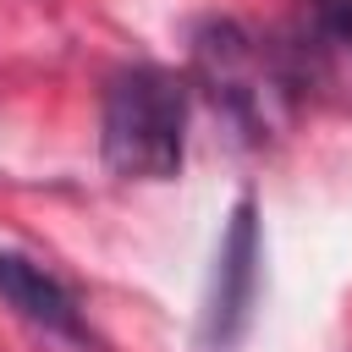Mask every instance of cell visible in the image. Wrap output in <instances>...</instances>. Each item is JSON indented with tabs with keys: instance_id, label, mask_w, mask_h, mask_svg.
<instances>
[{
	"instance_id": "cell-3",
	"label": "cell",
	"mask_w": 352,
	"mask_h": 352,
	"mask_svg": "<svg viewBox=\"0 0 352 352\" xmlns=\"http://www.w3.org/2000/svg\"><path fill=\"white\" fill-rule=\"evenodd\" d=\"M214 297H209V336L220 346H231L248 324V308H253V286H258V226H253V204L242 198L231 209V226H226V242H220V258H214Z\"/></svg>"
},
{
	"instance_id": "cell-4",
	"label": "cell",
	"mask_w": 352,
	"mask_h": 352,
	"mask_svg": "<svg viewBox=\"0 0 352 352\" xmlns=\"http://www.w3.org/2000/svg\"><path fill=\"white\" fill-rule=\"evenodd\" d=\"M0 302H6L11 314H22L28 324L50 330V336L88 341L82 314H77V297H72L44 264H33L28 253H6V248H0Z\"/></svg>"
},
{
	"instance_id": "cell-1",
	"label": "cell",
	"mask_w": 352,
	"mask_h": 352,
	"mask_svg": "<svg viewBox=\"0 0 352 352\" xmlns=\"http://www.w3.org/2000/svg\"><path fill=\"white\" fill-rule=\"evenodd\" d=\"M187 148V82L165 66H121L99 104V154L126 182H170Z\"/></svg>"
},
{
	"instance_id": "cell-2",
	"label": "cell",
	"mask_w": 352,
	"mask_h": 352,
	"mask_svg": "<svg viewBox=\"0 0 352 352\" xmlns=\"http://www.w3.org/2000/svg\"><path fill=\"white\" fill-rule=\"evenodd\" d=\"M192 66H198L209 99H214L231 121H242L248 132L264 126L275 88H286L280 77L264 72V50H258L236 22H204L198 38H192Z\"/></svg>"
}]
</instances>
